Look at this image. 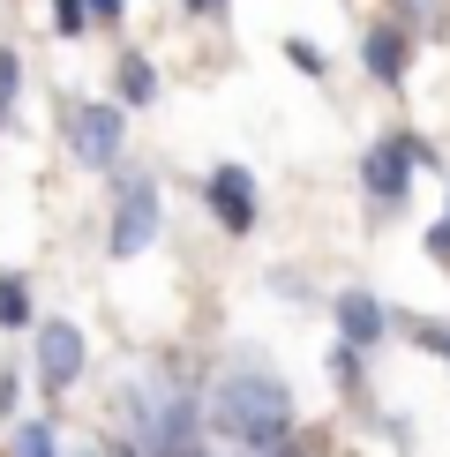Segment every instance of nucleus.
I'll use <instances>...</instances> for the list:
<instances>
[{
	"label": "nucleus",
	"instance_id": "f257e3e1",
	"mask_svg": "<svg viewBox=\"0 0 450 457\" xmlns=\"http://www.w3.org/2000/svg\"><path fill=\"white\" fill-rule=\"evenodd\" d=\"M211 420H218V435H233L240 450H271V443H286L293 435V397H286V383L278 375H262V368H233L218 383V397H211Z\"/></svg>",
	"mask_w": 450,
	"mask_h": 457
},
{
	"label": "nucleus",
	"instance_id": "f03ea898",
	"mask_svg": "<svg viewBox=\"0 0 450 457\" xmlns=\"http://www.w3.org/2000/svg\"><path fill=\"white\" fill-rule=\"evenodd\" d=\"M61 143L83 173H105L121 165V143H128V105L121 98H75L68 120H61Z\"/></svg>",
	"mask_w": 450,
	"mask_h": 457
},
{
	"label": "nucleus",
	"instance_id": "7ed1b4c3",
	"mask_svg": "<svg viewBox=\"0 0 450 457\" xmlns=\"http://www.w3.org/2000/svg\"><path fill=\"white\" fill-rule=\"evenodd\" d=\"M158 225H165V211H158V180H150V173L121 180V211H112L105 247L128 262V255H143V247H158Z\"/></svg>",
	"mask_w": 450,
	"mask_h": 457
},
{
	"label": "nucleus",
	"instance_id": "20e7f679",
	"mask_svg": "<svg viewBox=\"0 0 450 457\" xmlns=\"http://www.w3.org/2000/svg\"><path fill=\"white\" fill-rule=\"evenodd\" d=\"M203 195H211V218H218L233 240H240V233H255V218H262V195H255V173H248V165H218Z\"/></svg>",
	"mask_w": 450,
	"mask_h": 457
},
{
	"label": "nucleus",
	"instance_id": "39448f33",
	"mask_svg": "<svg viewBox=\"0 0 450 457\" xmlns=\"http://www.w3.org/2000/svg\"><path fill=\"white\" fill-rule=\"evenodd\" d=\"M83 330L75 322H38V383H46L53 397L75 390V375H83Z\"/></svg>",
	"mask_w": 450,
	"mask_h": 457
},
{
	"label": "nucleus",
	"instance_id": "423d86ee",
	"mask_svg": "<svg viewBox=\"0 0 450 457\" xmlns=\"http://www.w3.org/2000/svg\"><path fill=\"white\" fill-rule=\"evenodd\" d=\"M143 457H203V412H196V397H173V405L143 428Z\"/></svg>",
	"mask_w": 450,
	"mask_h": 457
},
{
	"label": "nucleus",
	"instance_id": "0eeeda50",
	"mask_svg": "<svg viewBox=\"0 0 450 457\" xmlns=\"http://www.w3.org/2000/svg\"><path fill=\"white\" fill-rule=\"evenodd\" d=\"M405 180H412V136H390V143H375L368 158H361V187H368V203H398V195H405Z\"/></svg>",
	"mask_w": 450,
	"mask_h": 457
},
{
	"label": "nucleus",
	"instance_id": "6e6552de",
	"mask_svg": "<svg viewBox=\"0 0 450 457\" xmlns=\"http://www.w3.org/2000/svg\"><path fill=\"white\" fill-rule=\"evenodd\" d=\"M383 330H390V308L375 293H361V285L338 293V337H346L353 353H375V345H383Z\"/></svg>",
	"mask_w": 450,
	"mask_h": 457
},
{
	"label": "nucleus",
	"instance_id": "1a4fd4ad",
	"mask_svg": "<svg viewBox=\"0 0 450 457\" xmlns=\"http://www.w3.org/2000/svg\"><path fill=\"white\" fill-rule=\"evenodd\" d=\"M405 61H412V46H405V30H398V23H375V30L361 37V68L375 75V83H398Z\"/></svg>",
	"mask_w": 450,
	"mask_h": 457
},
{
	"label": "nucleus",
	"instance_id": "9d476101",
	"mask_svg": "<svg viewBox=\"0 0 450 457\" xmlns=\"http://www.w3.org/2000/svg\"><path fill=\"white\" fill-rule=\"evenodd\" d=\"M112 83H121V105H150V98H158V68H150L143 61V53H121V68H112Z\"/></svg>",
	"mask_w": 450,
	"mask_h": 457
},
{
	"label": "nucleus",
	"instance_id": "9b49d317",
	"mask_svg": "<svg viewBox=\"0 0 450 457\" xmlns=\"http://www.w3.org/2000/svg\"><path fill=\"white\" fill-rule=\"evenodd\" d=\"M38 308H30V278H15V270H0V330H30Z\"/></svg>",
	"mask_w": 450,
	"mask_h": 457
},
{
	"label": "nucleus",
	"instance_id": "f8f14e48",
	"mask_svg": "<svg viewBox=\"0 0 450 457\" xmlns=\"http://www.w3.org/2000/svg\"><path fill=\"white\" fill-rule=\"evenodd\" d=\"M8 457H61L53 420H15V428H8Z\"/></svg>",
	"mask_w": 450,
	"mask_h": 457
},
{
	"label": "nucleus",
	"instance_id": "ddd939ff",
	"mask_svg": "<svg viewBox=\"0 0 450 457\" xmlns=\"http://www.w3.org/2000/svg\"><path fill=\"white\" fill-rule=\"evenodd\" d=\"M15 90H23V53L0 46V128H8V112H15Z\"/></svg>",
	"mask_w": 450,
	"mask_h": 457
},
{
	"label": "nucleus",
	"instance_id": "4468645a",
	"mask_svg": "<svg viewBox=\"0 0 450 457\" xmlns=\"http://www.w3.org/2000/svg\"><path fill=\"white\" fill-rule=\"evenodd\" d=\"M53 30H61V37H83V30H90V8H83V0H53Z\"/></svg>",
	"mask_w": 450,
	"mask_h": 457
},
{
	"label": "nucleus",
	"instance_id": "2eb2a0df",
	"mask_svg": "<svg viewBox=\"0 0 450 457\" xmlns=\"http://www.w3.org/2000/svg\"><path fill=\"white\" fill-rule=\"evenodd\" d=\"M286 61H293L300 75H323V53H315L308 37H286Z\"/></svg>",
	"mask_w": 450,
	"mask_h": 457
},
{
	"label": "nucleus",
	"instance_id": "dca6fc26",
	"mask_svg": "<svg viewBox=\"0 0 450 457\" xmlns=\"http://www.w3.org/2000/svg\"><path fill=\"white\" fill-rule=\"evenodd\" d=\"M421 345H428V353H436L443 368H450V322H421Z\"/></svg>",
	"mask_w": 450,
	"mask_h": 457
},
{
	"label": "nucleus",
	"instance_id": "f3484780",
	"mask_svg": "<svg viewBox=\"0 0 450 457\" xmlns=\"http://www.w3.org/2000/svg\"><path fill=\"white\" fill-rule=\"evenodd\" d=\"M15 397H23V375L0 368V412H8V420H15Z\"/></svg>",
	"mask_w": 450,
	"mask_h": 457
},
{
	"label": "nucleus",
	"instance_id": "a211bd4d",
	"mask_svg": "<svg viewBox=\"0 0 450 457\" xmlns=\"http://www.w3.org/2000/svg\"><path fill=\"white\" fill-rule=\"evenodd\" d=\"M83 8H90V23H121V15H128V0H83Z\"/></svg>",
	"mask_w": 450,
	"mask_h": 457
},
{
	"label": "nucleus",
	"instance_id": "6ab92c4d",
	"mask_svg": "<svg viewBox=\"0 0 450 457\" xmlns=\"http://www.w3.org/2000/svg\"><path fill=\"white\" fill-rule=\"evenodd\" d=\"M428 255L450 262V218H443V225H428Z\"/></svg>",
	"mask_w": 450,
	"mask_h": 457
},
{
	"label": "nucleus",
	"instance_id": "aec40b11",
	"mask_svg": "<svg viewBox=\"0 0 450 457\" xmlns=\"http://www.w3.org/2000/svg\"><path fill=\"white\" fill-rule=\"evenodd\" d=\"M180 8H188V15H225L233 0H180Z\"/></svg>",
	"mask_w": 450,
	"mask_h": 457
}]
</instances>
